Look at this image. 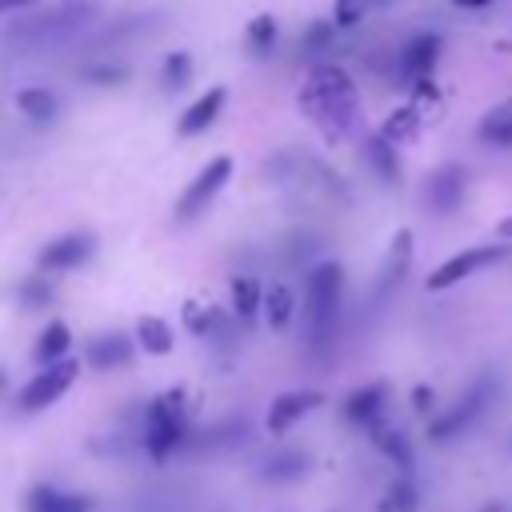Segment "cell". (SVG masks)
<instances>
[{"label":"cell","instance_id":"6da1fadb","mask_svg":"<svg viewBox=\"0 0 512 512\" xmlns=\"http://www.w3.org/2000/svg\"><path fill=\"white\" fill-rule=\"evenodd\" d=\"M300 108L328 132V136H348L360 124V100H356V84L348 80L344 68L336 64H320L312 68V76L300 88Z\"/></svg>","mask_w":512,"mask_h":512},{"label":"cell","instance_id":"7a4b0ae2","mask_svg":"<svg viewBox=\"0 0 512 512\" xmlns=\"http://www.w3.org/2000/svg\"><path fill=\"white\" fill-rule=\"evenodd\" d=\"M340 296H344V268L324 260L308 272L304 284V336L312 352H328L340 324Z\"/></svg>","mask_w":512,"mask_h":512},{"label":"cell","instance_id":"3957f363","mask_svg":"<svg viewBox=\"0 0 512 512\" xmlns=\"http://www.w3.org/2000/svg\"><path fill=\"white\" fill-rule=\"evenodd\" d=\"M92 16H96V0H60L48 12H36L20 24H12L4 44L8 48H52V44L76 36Z\"/></svg>","mask_w":512,"mask_h":512},{"label":"cell","instance_id":"277c9868","mask_svg":"<svg viewBox=\"0 0 512 512\" xmlns=\"http://www.w3.org/2000/svg\"><path fill=\"white\" fill-rule=\"evenodd\" d=\"M184 436H188V416H184V400H180V392H164V396H156V400L148 404V412H144V428H140V444H144V452H148L156 464H164V460L184 444Z\"/></svg>","mask_w":512,"mask_h":512},{"label":"cell","instance_id":"5b68a950","mask_svg":"<svg viewBox=\"0 0 512 512\" xmlns=\"http://www.w3.org/2000/svg\"><path fill=\"white\" fill-rule=\"evenodd\" d=\"M488 400H492V376H480L448 412H440V416L428 420V436L432 440H452V436L468 432L476 424V416L488 408Z\"/></svg>","mask_w":512,"mask_h":512},{"label":"cell","instance_id":"8992f818","mask_svg":"<svg viewBox=\"0 0 512 512\" xmlns=\"http://www.w3.org/2000/svg\"><path fill=\"white\" fill-rule=\"evenodd\" d=\"M76 372H80V364L68 356V360H60V364H48V368H40L24 388H20V396H16V408L20 412H44L48 404H56L68 388H72V380H76Z\"/></svg>","mask_w":512,"mask_h":512},{"label":"cell","instance_id":"52a82bcc","mask_svg":"<svg viewBox=\"0 0 512 512\" xmlns=\"http://www.w3.org/2000/svg\"><path fill=\"white\" fill-rule=\"evenodd\" d=\"M228 176H232V160H228V156L208 160V164L196 172V180L180 192V200H176V220H196V216L216 200V192L224 188Z\"/></svg>","mask_w":512,"mask_h":512},{"label":"cell","instance_id":"ba28073f","mask_svg":"<svg viewBox=\"0 0 512 512\" xmlns=\"http://www.w3.org/2000/svg\"><path fill=\"white\" fill-rule=\"evenodd\" d=\"M496 260H504V248H492V244H488V248L456 252V256H448V260L428 276V288H432V292H444V288L468 280L472 272H480V268H488V264H496Z\"/></svg>","mask_w":512,"mask_h":512},{"label":"cell","instance_id":"9c48e42d","mask_svg":"<svg viewBox=\"0 0 512 512\" xmlns=\"http://www.w3.org/2000/svg\"><path fill=\"white\" fill-rule=\"evenodd\" d=\"M440 48H444V40L436 32H416L404 44V52H400V84H412L416 88V84L432 80V68H436Z\"/></svg>","mask_w":512,"mask_h":512},{"label":"cell","instance_id":"30bf717a","mask_svg":"<svg viewBox=\"0 0 512 512\" xmlns=\"http://www.w3.org/2000/svg\"><path fill=\"white\" fill-rule=\"evenodd\" d=\"M96 252V236L92 232H64L60 240H52L40 252V272H72L80 264H88Z\"/></svg>","mask_w":512,"mask_h":512},{"label":"cell","instance_id":"8fae6325","mask_svg":"<svg viewBox=\"0 0 512 512\" xmlns=\"http://www.w3.org/2000/svg\"><path fill=\"white\" fill-rule=\"evenodd\" d=\"M324 404V396L316 392V388H296V392H280L276 400H272V408H268V416H264V424H268V432L272 436H280V432H288L296 420H304L312 408H320Z\"/></svg>","mask_w":512,"mask_h":512},{"label":"cell","instance_id":"7c38bea8","mask_svg":"<svg viewBox=\"0 0 512 512\" xmlns=\"http://www.w3.org/2000/svg\"><path fill=\"white\" fill-rule=\"evenodd\" d=\"M464 188H468V172L460 164H444L428 176V208L448 216L464 204Z\"/></svg>","mask_w":512,"mask_h":512},{"label":"cell","instance_id":"4fadbf2b","mask_svg":"<svg viewBox=\"0 0 512 512\" xmlns=\"http://www.w3.org/2000/svg\"><path fill=\"white\" fill-rule=\"evenodd\" d=\"M132 356H136V348H132V340H128L124 332H100V336H92V340L84 344V360H88V368H96V372L124 368V364H132Z\"/></svg>","mask_w":512,"mask_h":512},{"label":"cell","instance_id":"5bb4252c","mask_svg":"<svg viewBox=\"0 0 512 512\" xmlns=\"http://www.w3.org/2000/svg\"><path fill=\"white\" fill-rule=\"evenodd\" d=\"M384 404H388V384H364L356 392H348L344 400V420L356 428H376L384 420Z\"/></svg>","mask_w":512,"mask_h":512},{"label":"cell","instance_id":"9a60e30c","mask_svg":"<svg viewBox=\"0 0 512 512\" xmlns=\"http://www.w3.org/2000/svg\"><path fill=\"white\" fill-rule=\"evenodd\" d=\"M24 512H92V496L56 484H32L24 496Z\"/></svg>","mask_w":512,"mask_h":512},{"label":"cell","instance_id":"2e32d148","mask_svg":"<svg viewBox=\"0 0 512 512\" xmlns=\"http://www.w3.org/2000/svg\"><path fill=\"white\" fill-rule=\"evenodd\" d=\"M220 108H224V88H208L204 96H196V100L184 108V116H180L176 132H180V136H200L204 128H212V124H216Z\"/></svg>","mask_w":512,"mask_h":512},{"label":"cell","instance_id":"e0dca14e","mask_svg":"<svg viewBox=\"0 0 512 512\" xmlns=\"http://www.w3.org/2000/svg\"><path fill=\"white\" fill-rule=\"evenodd\" d=\"M68 348H72V332H68V324H64V320H52V324H48V328L36 336L32 360H36L40 368H48V364L68 360Z\"/></svg>","mask_w":512,"mask_h":512},{"label":"cell","instance_id":"ac0fdd59","mask_svg":"<svg viewBox=\"0 0 512 512\" xmlns=\"http://www.w3.org/2000/svg\"><path fill=\"white\" fill-rule=\"evenodd\" d=\"M368 436H372V444H376V448H380V452H384V456H388L404 476L412 472V444H408V436H404V432H396L392 424H384V420H380L376 428H368Z\"/></svg>","mask_w":512,"mask_h":512},{"label":"cell","instance_id":"d6986e66","mask_svg":"<svg viewBox=\"0 0 512 512\" xmlns=\"http://www.w3.org/2000/svg\"><path fill=\"white\" fill-rule=\"evenodd\" d=\"M408 264H412V236H408V232H400V236L392 240L388 264H384V272H380V296H388V292L408 276Z\"/></svg>","mask_w":512,"mask_h":512},{"label":"cell","instance_id":"ffe728a7","mask_svg":"<svg viewBox=\"0 0 512 512\" xmlns=\"http://www.w3.org/2000/svg\"><path fill=\"white\" fill-rule=\"evenodd\" d=\"M304 472H308V452H296V448L276 452V456H268V460L260 464V476H264V480H272V484L300 480Z\"/></svg>","mask_w":512,"mask_h":512},{"label":"cell","instance_id":"44dd1931","mask_svg":"<svg viewBox=\"0 0 512 512\" xmlns=\"http://www.w3.org/2000/svg\"><path fill=\"white\" fill-rule=\"evenodd\" d=\"M136 340H140V348H144L148 356H168L176 336H172L168 320H160V316H140V324H136Z\"/></svg>","mask_w":512,"mask_h":512},{"label":"cell","instance_id":"7402d4cb","mask_svg":"<svg viewBox=\"0 0 512 512\" xmlns=\"http://www.w3.org/2000/svg\"><path fill=\"white\" fill-rule=\"evenodd\" d=\"M16 108H20L32 124H52L56 112H60V104H56V96H52L48 88H24V92L16 96Z\"/></svg>","mask_w":512,"mask_h":512},{"label":"cell","instance_id":"603a6c76","mask_svg":"<svg viewBox=\"0 0 512 512\" xmlns=\"http://www.w3.org/2000/svg\"><path fill=\"white\" fill-rule=\"evenodd\" d=\"M260 300H264V292H260V284L252 276H236L232 280V312H236V320L248 324L260 312Z\"/></svg>","mask_w":512,"mask_h":512},{"label":"cell","instance_id":"cb8c5ba5","mask_svg":"<svg viewBox=\"0 0 512 512\" xmlns=\"http://www.w3.org/2000/svg\"><path fill=\"white\" fill-rule=\"evenodd\" d=\"M416 504H420V492H416V484H412V476H396L392 484H388V492L380 496V512H416Z\"/></svg>","mask_w":512,"mask_h":512},{"label":"cell","instance_id":"d4e9b609","mask_svg":"<svg viewBox=\"0 0 512 512\" xmlns=\"http://www.w3.org/2000/svg\"><path fill=\"white\" fill-rule=\"evenodd\" d=\"M264 316H268V324L272 328H288V320H292V308H296V296H292V288H284V284H272L268 292H264Z\"/></svg>","mask_w":512,"mask_h":512},{"label":"cell","instance_id":"484cf974","mask_svg":"<svg viewBox=\"0 0 512 512\" xmlns=\"http://www.w3.org/2000/svg\"><path fill=\"white\" fill-rule=\"evenodd\" d=\"M244 44H248V52L252 56H272V48H276V20L264 12V16H256L252 24H248V32H244Z\"/></svg>","mask_w":512,"mask_h":512},{"label":"cell","instance_id":"4316f807","mask_svg":"<svg viewBox=\"0 0 512 512\" xmlns=\"http://www.w3.org/2000/svg\"><path fill=\"white\" fill-rule=\"evenodd\" d=\"M188 80H192V56L188 52L164 56V64H160V88L164 92H180Z\"/></svg>","mask_w":512,"mask_h":512},{"label":"cell","instance_id":"83f0119b","mask_svg":"<svg viewBox=\"0 0 512 512\" xmlns=\"http://www.w3.org/2000/svg\"><path fill=\"white\" fill-rule=\"evenodd\" d=\"M364 152H368V164H372V168H376L384 180H396V176H400V164H396V148H392L384 136H368Z\"/></svg>","mask_w":512,"mask_h":512},{"label":"cell","instance_id":"f1b7e54d","mask_svg":"<svg viewBox=\"0 0 512 512\" xmlns=\"http://www.w3.org/2000/svg\"><path fill=\"white\" fill-rule=\"evenodd\" d=\"M480 140L488 144H500V148H512V104H504L500 112H492L480 128Z\"/></svg>","mask_w":512,"mask_h":512},{"label":"cell","instance_id":"f546056e","mask_svg":"<svg viewBox=\"0 0 512 512\" xmlns=\"http://www.w3.org/2000/svg\"><path fill=\"white\" fill-rule=\"evenodd\" d=\"M16 292H20V304H24V308H44V304L56 296L48 276H28V280H24Z\"/></svg>","mask_w":512,"mask_h":512},{"label":"cell","instance_id":"4dcf8cb0","mask_svg":"<svg viewBox=\"0 0 512 512\" xmlns=\"http://www.w3.org/2000/svg\"><path fill=\"white\" fill-rule=\"evenodd\" d=\"M412 128H416V112L412 108H404V112H396V116H388V124H384V132H376V136H384L392 148H396V140H404V136H412Z\"/></svg>","mask_w":512,"mask_h":512},{"label":"cell","instance_id":"1f68e13d","mask_svg":"<svg viewBox=\"0 0 512 512\" xmlns=\"http://www.w3.org/2000/svg\"><path fill=\"white\" fill-rule=\"evenodd\" d=\"M332 40H336V24H324V20H316V24L304 32V48H312V52L328 48Z\"/></svg>","mask_w":512,"mask_h":512},{"label":"cell","instance_id":"d6a6232c","mask_svg":"<svg viewBox=\"0 0 512 512\" xmlns=\"http://www.w3.org/2000/svg\"><path fill=\"white\" fill-rule=\"evenodd\" d=\"M124 76H128L124 64H116V68H108V64H92V68H84V80H92V84H120Z\"/></svg>","mask_w":512,"mask_h":512},{"label":"cell","instance_id":"836d02e7","mask_svg":"<svg viewBox=\"0 0 512 512\" xmlns=\"http://www.w3.org/2000/svg\"><path fill=\"white\" fill-rule=\"evenodd\" d=\"M360 0H336V28H352L360 20Z\"/></svg>","mask_w":512,"mask_h":512},{"label":"cell","instance_id":"e575fe53","mask_svg":"<svg viewBox=\"0 0 512 512\" xmlns=\"http://www.w3.org/2000/svg\"><path fill=\"white\" fill-rule=\"evenodd\" d=\"M412 408L424 412V416L432 412V388H428V384H416V388H412Z\"/></svg>","mask_w":512,"mask_h":512},{"label":"cell","instance_id":"d590c367","mask_svg":"<svg viewBox=\"0 0 512 512\" xmlns=\"http://www.w3.org/2000/svg\"><path fill=\"white\" fill-rule=\"evenodd\" d=\"M28 4H36V0H0V12H12V8H28Z\"/></svg>","mask_w":512,"mask_h":512},{"label":"cell","instance_id":"8d00e7d4","mask_svg":"<svg viewBox=\"0 0 512 512\" xmlns=\"http://www.w3.org/2000/svg\"><path fill=\"white\" fill-rule=\"evenodd\" d=\"M452 4H460V8H488L492 0H452Z\"/></svg>","mask_w":512,"mask_h":512},{"label":"cell","instance_id":"74e56055","mask_svg":"<svg viewBox=\"0 0 512 512\" xmlns=\"http://www.w3.org/2000/svg\"><path fill=\"white\" fill-rule=\"evenodd\" d=\"M480 512H508V504H500V500H496V504H484Z\"/></svg>","mask_w":512,"mask_h":512},{"label":"cell","instance_id":"f35d334b","mask_svg":"<svg viewBox=\"0 0 512 512\" xmlns=\"http://www.w3.org/2000/svg\"><path fill=\"white\" fill-rule=\"evenodd\" d=\"M500 236H508V240H512V216H508V220L500 224Z\"/></svg>","mask_w":512,"mask_h":512},{"label":"cell","instance_id":"ab89813d","mask_svg":"<svg viewBox=\"0 0 512 512\" xmlns=\"http://www.w3.org/2000/svg\"><path fill=\"white\" fill-rule=\"evenodd\" d=\"M0 392H4V372H0Z\"/></svg>","mask_w":512,"mask_h":512}]
</instances>
